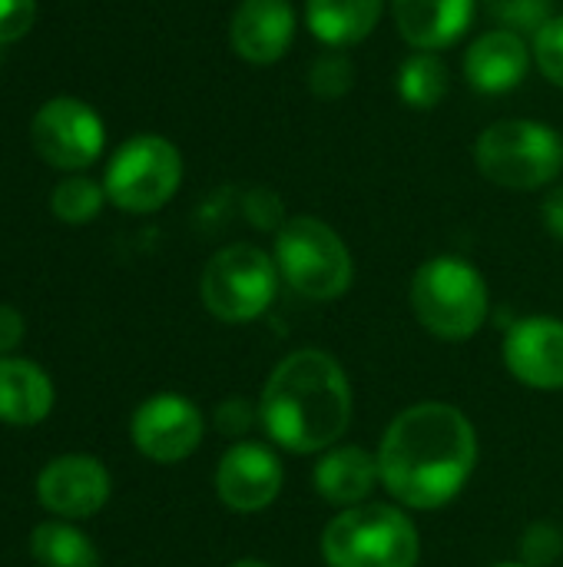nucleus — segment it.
<instances>
[{
  "mask_svg": "<svg viewBox=\"0 0 563 567\" xmlns=\"http://www.w3.org/2000/svg\"><path fill=\"white\" fill-rule=\"evenodd\" d=\"M382 488L411 512L451 505L478 468L475 422L451 402H415L392 419L378 445Z\"/></svg>",
  "mask_w": 563,
  "mask_h": 567,
  "instance_id": "obj_1",
  "label": "nucleus"
},
{
  "mask_svg": "<svg viewBox=\"0 0 563 567\" xmlns=\"http://www.w3.org/2000/svg\"><path fill=\"white\" fill-rule=\"evenodd\" d=\"M259 425L285 452L319 455L342 442L352 425V382L325 349L289 352L265 379Z\"/></svg>",
  "mask_w": 563,
  "mask_h": 567,
  "instance_id": "obj_2",
  "label": "nucleus"
},
{
  "mask_svg": "<svg viewBox=\"0 0 563 567\" xmlns=\"http://www.w3.org/2000/svg\"><path fill=\"white\" fill-rule=\"evenodd\" d=\"M329 567H418L421 535L402 505L365 502L338 512L322 532Z\"/></svg>",
  "mask_w": 563,
  "mask_h": 567,
  "instance_id": "obj_3",
  "label": "nucleus"
},
{
  "mask_svg": "<svg viewBox=\"0 0 563 567\" xmlns=\"http://www.w3.org/2000/svg\"><path fill=\"white\" fill-rule=\"evenodd\" d=\"M488 282L458 256H435L411 276V309L421 329L445 342H468L488 322Z\"/></svg>",
  "mask_w": 563,
  "mask_h": 567,
  "instance_id": "obj_4",
  "label": "nucleus"
},
{
  "mask_svg": "<svg viewBox=\"0 0 563 567\" xmlns=\"http://www.w3.org/2000/svg\"><path fill=\"white\" fill-rule=\"evenodd\" d=\"M272 259L285 286L309 302H335L355 279V262L345 239L315 216L285 219L275 233Z\"/></svg>",
  "mask_w": 563,
  "mask_h": 567,
  "instance_id": "obj_5",
  "label": "nucleus"
},
{
  "mask_svg": "<svg viewBox=\"0 0 563 567\" xmlns=\"http://www.w3.org/2000/svg\"><path fill=\"white\" fill-rule=\"evenodd\" d=\"M484 179L504 189H541L563 169V140L538 120H498L475 143Z\"/></svg>",
  "mask_w": 563,
  "mask_h": 567,
  "instance_id": "obj_6",
  "label": "nucleus"
},
{
  "mask_svg": "<svg viewBox=\"0 0 563 567\" xmlns=\"http://www.w3.org/2000/svg\"><path fill=\"white\" fill-rule=\"evenodd\" d=\"M279 279V266L265 249L252 243H232L206 262L199 296L209 316L229 326H242L265 316Z\"/></svg>",
  "mask_w": 563,
  "mask_h": 567,
  "instance_id": "obj_7",
  "label": "nucleus"
},
{
  "mask_svg": "<svg viewBox=\"0 0 563 567\" xmlns=\"http://www.w3.org/2000/svg\"><path fill=\"white\" fill-rule=\"evenodd\" d=\"M183 183L179 150L156 133L126 140L106 163L103 189L106 199L123 213H156L163 209Z\"/></svg>",
  "mask_w": 563,
  "mask_h": 567,
  "instance_id": "obj_8",
  "label": "nucleus"
},
{
  "mask_svg": "<svg viewBox=\"0 0 563 567\" xmlns=\"http://www.w3.org/2000/svg\"><path fill=\"white\" fill-rule=\"evenodd\" d=\"M30 143L46 166L80 173L100 159L106 130L90 103L76 96H53L33 113Z\"/></svg>",
  "mask_w": 563,
  "mask_h": 567,
  "instance_id": "obj_9",
  "label": "nucleus"
},
{
  "mask_svg": "<svg viewBox=\"0 0 563 567\" xmlns=\"http://www.w3.org/2000/svg\"><path fill=\"white\" fill-rule=\"evenodd\" d=\"M206 435V422L196 402L176 392H163L146 399L129 422V439L139 455L156 465L186 462Z\"/></svg>",
  "mask_w": 563,
  "mask_h": 567,
  "instance_id": "obj_10",
  "label": "nucleus"
},
{
  "mask_svg": "<svg viewBox=\"0 0 563 567\" xmlns=\"http://www.w3.org/2000/svg\"><path fill=\"white\" fill-rule=\"evenodd\" d=\"M110 492L113 478L106 465L93 455H60L46 462L37 475L40 505L63 522L93 518L110 502Z\"/></svg>",
  "mask_w": 563,
  "mask_h": 567,
  "instance_id": "obj_11",
  "label": "nucleus"
},
{
  "mask_svg": "<svg viewBox=\"0 0 563 567\" xmlns=\"http://www.w3.org/2000/svg\"><path fill=\"white\" fill-rule=\"evenodd\" d=\"M285 472L279 455L259 442H236L216 465V495L229 512H265L282 492Z\"/></svg>",
  "mask_w": 563,
  "mask_h": 567,
  "instance_id": "obj_12",
  "label": "nucleus"
},
{
  "mask_svg": "<svg viewBox=\"0 0 563 567\" xmlns=\"http://www.w3.org/2000/svg\"><path fill=\"white\" fill-rule=\"evenodd\" d=\"M508 372L534 392H563V319H518L501 346Z\"/></svg>",
  "mask_w": 563,
  "mask_h": 567,
  "instance_id": "obj_13",
  "label": "nucleus"
},
{
  "mask_svg": "<svg viewBox=\"0 0 563 567\" xmlns=\"http://www.w3.org/2000/svg\"><path fill=\"white\" fill-rule=\"evenodd\" d=\"M295 37V10L289 0H242L229 23L232 50L256 63L269 66L285 56Z\"/></svg>",
  "mask_w": 563,
  "mask_h": 567,
  "instance_id": "obj_14",
  "label": "nucleus"
},
{
  "mask_svg": "<svg viewBox=\"0 0 563 567\" xmlns=\"http://www.w3.org/2000/svg\"><path fill=\"white\" fill-rule=\"evenodd\" d=\"M531 60H534V50L528 47V40L518 30L498 27V30L481 33L468 47L465 80L471 83V90L498 96V93H508L524 83Z\"/></svg>",
  "mask_w": 563,
  "mask_h": 567,
  "instance_id": "obj_15",
  "label": "nucleus"
},
{
  "mask_svg": "<svg viewBox=\"0 0 563 567\" xmlns=\"http://www.w3.org/2000/svg\"><path fill=\"white\" fill-rule=\"evenodd\" d=\"M392 17L408 47L438 53L468 33L475 0H392Z\"/></svg>",
  "mask_w": 563,
  "mask_h": 567,
  "instance_id": "obj_16",
  "label": "nucleus"
},
{
  "mask_svg": "<svg viewBox=\"0 0 563 567\" xmlns=\"http://www.w3.org/2000/svg\"><path fill=\"white\" fill-rule=\"evenodd\" d=\"M315 495L325 498L335 508H358L372 498L375 485H382L378 475V455H372L362 445H332L322 452V458L312 468Z\"/></svg>",
  "mask_w": 563,
  "mask_h": 567,
  "instance_id": "obj_17",
  "label": "nucleus"
},
{
  "mask_svg": "<svg viewBox=\"0 0 563 567\" xmlns=\"http://www.w3.org/2000/svg\"><path fill=\"white\" fill-rule=\"evenodd\" d=\"M53 409L50 375L20 355H0V422L7 425H37Z\"/></svg>",
  "mask_w": 563,
  "mask_h": 567,
  "instance_id": "obj_18",
  "label": "nucleus"
},
{
  "mask_svg": "<svg viewBox=\"0 0 563 567\" xmlns=\"http://www.w3.org/2000/svg\"><path fill=\"white\" fill-rule=\"evenodd\" d=\"M385 10V0H305V23L329 50L362 43Z\"/></svg>",
  "mask_w": 563,
  "mask_h": 567,
  "instance_id": "obj_19",
  "label": "nucleus"
},
{
  "mask_svg": "<svg viewBox=\"0 0 563 567\" xmlns=\"http://www.w3.org/2000/svg\"><path fill=\"white\" fill-rule=\"evenodd\" d=\"M30 555L40 567H100L93 542L70 522H43L30 532Z\"/></svg>",
  "mask_w": 563,
  "mask_h": 567,
  "instance_id": "obj_20",
  "label": "nucleus"
},
{
  "mask_svg": "<svg viewBox=\"0 0 563 567\" xmlns=\"http://www.w3.org/2000/svg\"><path fill=\"white\" fill-rule=\"evenodd\" d=\"M448 86H451L448 63L431 50L411 53L398 70V96L415 110H435L448 96Z\"/></svg>",
  "mask_w": 563,
  "mask_h": 567,
  "instance_id": "obj_21",
  "label": "nucleus"
},
{
  "mask_svg": "<svg viewBox=\"0 0 563 567\" xmlns=\"http://www.w3.org/2000/svg\"><path fill=\"white\" fill-rule=\"evenodd\" d=\"M103 203H106V189L90 176H66L50 193L53 216L70 226H83V223L96 219Z\"/></svg>",
  "mask_w": 563,
  "mask_h": 567,
  "instance_id": "obj_22",
  "label": "nucleus"
},
{
  "mask_svg": "<svg viewBox=\"0 0 563 567\" xmlns=\"http://www.w3.org/2000/svg\"><path fill=\"white\" fill-rule=\"evenodd\" d=\"M355 83V66L348 53L342 50H325L312 60L309 66V90L322 100H338L352 90Z\"/></svg>",
  "mask_w": 563,
  "mask_h": 567,
  "instance_id": "obj_23",
  "label": "nucleus"
},
{
  "mask_svg": "<svg viewBox=\"0 0 563 567\" xmlns=\"http://www.w3.org/2000/svg\"><path fill=\"white\" fill-rule=\"evenodd\" d=\"M484 10L508 30H541L551 20L554 0H481Z\"/></svg>",
  "mask_w": 563,
  "mask_h": 567,
  "instance_id": "obj_24",
  "label": "nucleus"
},
{
  "mask_svg": "<svg viewBox=\"0 0 563 567\" xmlns=\"http://www.w3.org/2000/svg\"><path fill=\"white\" fill-rule=\"evenodd\" d=\"M563 558V532L551 522H534L521 535V565L554 567Z\"/></svg>",
  "mask_w": 563,
  "mask_h": 567,
  "instance_id": "obj_25",
  "label": "nucleus"
},
{
  "mask_svg": "<svg viewBox=\"0 0 563 567\" xmlns=\"http://www.w3.org/2000/svg\"><path fill=\"white\" fill-rule=\"evenodd\" d=\"M534 63L554 86L563 90V17H551L534 33Z\"/></svg>",
  "mask_w": 563,
  "mask_h": 567,
  "instance_id": "obj_26",
  "label": "nucleus"
},
{
  "mask_svg": "<svg viewBox=\"0 0 563 567\" xmlns=\"http://www.w3.org/2000/svg\"><path fill=\"white\" fill-rule=\"evenodd\" d=\"M37 20V0H0V47L17 43Z\"/></svg>",
  "mask_w": 563,
  "mask_h": 567,
  "instance_id": "obj_27",
  "label": "nucleus"
},
{
  "mask_svg": "<svg viewBox=\"0 0 563 567\" xmlns=\"http://www.w3.org/2000/svg\"><path fill=\"white\" fill-rule=\"evenodd\" d=\"M252 425H259V405L246 399H229L216 409V429L226 439H242Z\"/></svg>",
  "mask_w": 563,
  "mask_h": 567,
  "instance_id": "obj_28",
  "label": "nucleus"
},
{
  "mask_svg": "<svg viewBox=\"0 0 563 567\" xmlns=\"http://www.w3.org/2000/svg\"><path fill=\"white\" fill-rule=\"evenodd\" d=\"M246 216L256 229H275L279 233L285 226V206L269 189H252L246 196Z\"/></svg>",
  "mask_w": 563,
  "mask_h": 567,
  "instance_id": "obj_29",
  "label": "nucleus"
},
{
  "mask_svg": "<svg viewBox=\"0 0 563 567\" xmlns=\"http://www.w3.org/2000/svg\"><path fill=\"white\" fill-rule=\"evenodd\" d=\"M23 342V316L13 306H0V355H10Z\"/></svg>",
  "mask_w": 563,
  "mask_h": 567,
  "instance_id": "obj_30",
  "label": "nucleus"
},
{
  "mask_svg": "<svg viewBox=\"0 0 563 567\" xmlns=\"http://www.w3.org/2000/svg\"><path fill=\"white\" fill-rule=\"evenodd\" d=\"M541 216H544L548 233H551L557 243H563V186L548 193V199H544V206H541Z\"/></svg>",
  "mask_w": 563,
  "mask_h": 567,
  "instance_id": "obj_31",
  "label": "nucleus"
},
{
  "mask_svg": "<svg viewBox=\"0 0 563 567\" xmlns=\"http://www.w3.org/2000/svg\"><path fill=\"white\" fill-rule=\"evenodd\" d=\"M232 567H272L269 561H259V558H239Z\"/></svg>",
  "mask_w": 563,
  "mask_h": 567,
  "instance_id": "obj_32",
  "label": "nucleus"
},
{
  "mask_svg": "<svg viewBox=\"0 0 563 567\" xmlns=\"http://www.w3.org/2000/svg\"><path fill=\"white\" fill-rule=\"evenodd\" d=\"M494 567H528V565H521V561H504V565H494Z\"/></svg>",
  "mask_w": 563,
  "mask_h": 567,
  "instance_id": "obj_33",
  "label": "nucleus"
}]
</instances>
